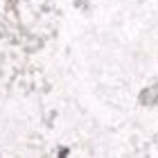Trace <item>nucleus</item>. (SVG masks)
Wrapping results in <instances>:
<instances>
[]
</instances>
